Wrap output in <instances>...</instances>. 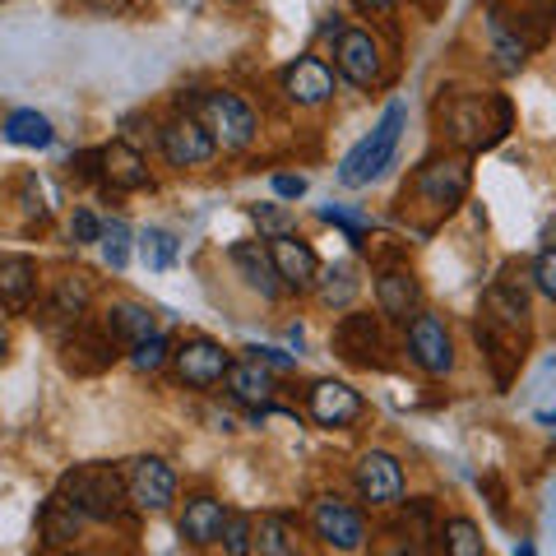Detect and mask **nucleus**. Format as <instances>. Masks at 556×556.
I'll list each match as a JSON object with an SVG mask.
<instances>
[{"label":"nucleus","mask_w":556,"mask_h":556,"mask_svg":"<svg viewBox=\"0 0 556 556\" xmlns=\"http://www.w3.org/2000/svg\"><path fill=\"white\" fill-rule=\"evenodd\" d=\"M404 130H408V102H399V98H394L390 108H386V116L376 121V130H371L367 139H357V144L343 153V163H339V186L357 190V186L376 181L380 172H386V167L394 163V153H399V139H404Z\"/></svg>","instance_id":"1"},{"label":"nucleus","mask_w":556,"mask_h":556,"mask_svg":"<svg viewBox=\"0 0 556 556\" xmlns=\"http://www.w3.org/2000/svg\"><path fill=\"white\" fill-rule=\"evenodd\" d=\"M61 496L75 506L84 519L93 525H112V519L126 515L130 496H126V473H116L112 464H84L70 468L61 478Z\"/></svg>","instance_id":"2"},{"label":"nucleus","mask_w":556,"mask_h":556,"mask_svg":"<svg viewBox=\"0 0 556 556\" xmlns=\"http://www.w3.org/2000/svg\"><path fill=\"white\" fill-rule=\"evenodd\" d=\"M445 130L464 149H492L510 130V102H486V98H455L445 108Z\"/></svg>","instance_id":"3"},{"label":"nucleus","mask_w":556,"mask_h":556,"mask_svg":"<svg viewBox=\"0 0 556 556\" xmlns=\"http://www.w3.org/2000/svg\"><path fill=\"white\" fill-rule=\"evenodd\" d=\"M195 116L204 121V130L214 135L218 149H232L237 153V149H247L251 139H255V112L237 93H223V89L200 93Z\"/></svg>","instance_id":"4"},{"label":"nucleus","mask_w":556,"mask_h":556,"mask_svg":"<svg viewBox=\"0 0 556 556\" xmlns=\"http://www.w3.org/2000/svg\"><path fill=\"white\" fill-rule=\"evenodd\" d=\"M311 529L325 547L334 552H362L367 547V519H362L357 506H348L339 496H320L316 506H311Z\"/></svg>","instance_id":"5"},{"label":"nucleus","mask_w":556,"mask_h":556,"mask_svg":"<svg viewBox=\"0 0 556 556\" xmlns=\"http://www.w3.org/2000/svg\"><path fill=\"white\" fill-rule=\"evenodd\" d=\"M126 496L135 510H167L172 501H177V473H172V464L159 459V455H139L126 464Z\"/></svg>","instance_id":"6"},{"label":"nucleus","mask_w":556,"mask_h":556,"mask_svg":"<svg viewBox=\"0 0 556 556\" xmlns=\"http://www.w3.org/2000/svg\"><path fill=\"white\" fill-rule=\"evenodd\" d=\"M408 357L427 376H450V367H455V343H450V329H445L441 316H431V311H413V320H408Z\"/></svg>","instance_id":"7"},{"label":"nucleus","mask_w":556,"mask_h":556,"mask_svg":"<svg viewBox=\"0 0 556 556\" xmlns=\"http://www.w3.org/2000/svg\"><path fill=\"white\" fill-rule=\"evenodd\" d=\"M159 144H163L172 167H204V163H214V153H218L214 135H208L204 121L190 116V112L167 121V126L159 130Z\"/></svg>","instance_id":"8"},{"label":"nucleus","mask_w":556,"mask_h":556,"mask_svg":"<svg viewBox=\"0 0 556 556\" xmlns=\"http://www.w3.org/2000/svg\"><path fill=\"white\" fill-rule=\"evenodd\" d=\"M468 181H473V172H468V159H437V163H427V167L413 177V190H417V195H422L431 208H437V214H450V208L464 204Z\"/></svg>","instance_id":"9"},{"label":"nucleus","mask_w":556,"mask_h":556,"mask_svg":"<svg viewBox=\"0 0 556 556\" xmlns=\"http://www.w3.org/2000/svg\"><path fill=\"white\" fill-rule=\"evenodd\" d=\"M232 357L223 353V348L214 339H186L177 353H172V371H177L181 386L190 390H214L223 376H228Z\"/></svg>","instance_id":"10"},{"label":"nucleus","mask_w":556,"mask_h":556,"mask_svg":"<svg viewBox=\"0 0 556 556\" xmlns=\"http://www.w3.org/2000/svg\"><path fill=\"white\" fill-rule=\"evenodd\" d=\"M353 478H357L362 501H371V506H399V501H404V464H399L390 450H367V455L357 459Z\"/></svg>","instance_id":"11"},{"label":"nucleus","mask_w":556,"mask_h":556,"mask_svg":"<svg viewBox=\"0 0 556 556\" xmlns=\"http://www.w3.org/2000/svg\"><path fill=\"white\" fill-rule=\"evenodd\" d=\"M334 353L343 362H353V367H386V357H380L386 343H380L376 316H367V311H348L334 329Z\"/></svg>","instance_id":"12"},{"label":"nucleus","mask_w":556,"mask_h":556,"mask_svg":"<svg viewBox=\"0 0 556 556\" xmlns=\"http://www.w3.org/2000/svg\"><path fill=\"white\" fill-rule=\"evenodd\" d=\"M334 65L348 84H357V89H371L380 79V47L367 28H343L339 42H334Z\"/></svg>","instance_id":"13"},{"label":"nucleus","mask_w":556,"mask_h":556,"mask_svg":"<svg viewBox=\"0 0 556 556\" xmlns=\"http://www.w3.org/2000/svg\"><path fill=\"white\" fill-rule=\"evenodd\" d=\"M269 260H274L278 283H283V288H292V292H311V288H316L320 260H316V251H311L306 241H298L292 232L269 237Z\"/></svg>","instance_id":"14"},{"label":"nucleus","mask_w":556,"mask_h":556,"mask_svg":"<svg viewBox=\"0 0 556 556\" xmlns=\"http://www.w3.org/2000/svg\"><path fill=\"white\" fill-rule=\"evenodd\" d=\"M283 93L298 108H320V102L334 98V70L320 56H298L292 65H283Z\"/></svg>","instance_id":"15"},{"label":"nucleus","mask_w":556,"mask_h":556,"mask_svg":"<svg viewBox=\"0 0 556 556\" xmlns=\"http://www.w3.org/2000/svg\"><path fill=\"white\" fill-rule=\"evenodd\" d=\"M362 394L353 386H343V380H320V386H311V417H316L320 427H353L362 417Z\"/></svg>","instance_id":"16"},{"label":"nucleus","mask_w":556,"mask_h":556,"mask_svg":"<svg viewBox=\"0 0 556 556\" xmlns=\"http://www.w3.org/2000/svg\"><path fill=\"white\" fill-rule=\"evenodd\" d=\"M473 334H478V343H482L486 362L496 367V380L506 386L510 371L519 367V357H525V329H510V325H496V320L482 316V320L473 325Z\"/></svg>","instance_id":"17"},{"label":"nucleus","mask_w":556,"mask_h":556,"mask_svg":"<svg viewBox=\"0 0 556 556\" xmlns=\"http://www.w3.org/2000/svg\"><path fill=\"white\" fill-rule=\"evenodd\" d=\"M223 525H228V506L214 496H195V501H186V510H181V538L190 547H214L218 538H223Z\"/></svg>","instance_id":"18"},{"label":"nucleus","mask_w":556,"mask_h":556,"mask_svg":"<svg viewBox=\"0 0 556 556\" xmlns=\"http://www.w3.org/2000/svg\"><path fill=\"white\" fill-rule=\"evenodd\" d=\"M376 302L386 311L390 320H413V311L422 306V288H417V278L408 269H386L376 278Z\"/></svg>","instance_id":"19"},{"label":"nucleus","mask_w":556,"mask_h":556,"mask_svg":"<svg viewBox=\"0 0 556 556\" xmlns=\"http://www.w3.org/2000/svg\"><path fill=\"white\" fill-rule=\"evenodd\" d=\"M482 316L496 320V325H510V329H529V292H525V283H515V278L492 283L486 288V298H482Z\"/></svg>","instance_id":"20"},{"label":"nucleus","mask_w":556,"mask_h":556,"mask_svg":"<svg viewBox=\"0 0 556 556\" xmlns=\"http://www.w3.org/2000/svg\"><path fill=\"white\" fill-rule=\"evenodd\" d=\"M65 362L75 371H102L116 362V339L108 329H75V339H65Z\"/></svg>","instance_id":"21"},{"label":"nucleus","mask_w":556,"mask_h":556,"mask_svg":"<svg viewBox=\"0 0 556 556\" xmlns=\"http://www.w3.org/2000/svg\"><path fill=\"white\" fill-rule=\"evenodd\" d=\"M223 380H228V390H232L237 404H251V408H265V404H269V394H274V376H269V367H265L260 357L232 362Z\"/></svg>","instance_id":"22"},{"label":"nucleus","mask_w":556,"mask_h":556,"mask_svg":"<svg viewBox=\"0 0 556 556\" xmlns=\"http://www.w3.org/2000/svg\"><path fill=\"white\" fill-rule=\"evenodd\" d=\"M232 265L241 269V278L260 292V298H278V269L269 260V247H260V241H241V247H232Z\"/></svg>","instance_id":"23"},{"label":"nucleus","mask_w":556,"mask_h":556,"mask_svg":"<svg viewBox=\"0 0 556 556\" xmlns=\"http://www.w3.org/2000/svg\"><path fill=\"white\" fill-rule=\"evenodd\" d=\"M38 292V265L28 255H0V306H28Z\"/></svg>","instance_id":"24"},{"label":"nucleus","mask_w":556,"mask_h":556,"mask_svg":"<svg viewBox=\"0 0 556 556\" xmlns=\"http://www.w3.org/2000/svg\"><path fill=\"white\" fill-rule=\"evenodd\" d=\"M98 163H102V177H108L116 190H144L149 186V167L130 144H108L98 153Z\"/></svg>","instance_id":"25"},{"label":"nucleus","mask_w":556,"mask_h":556,"mask_svg":"<svg viewBox=\"0 0 556 556\" xmlns=\"http://www.w3.org/2000/svg\"><path fill=\"white\" fill-rule=\"evenodd\" d=\"M102 329L116 339V343H139V339H149V334H159V325H153L149 316V306H139V302H116L108 306V316H102Z\"/></svg>","instance_id":"26"},{"label":"nucleus","mask_w":556,"mask_h":556,"mask_svg":"<svg viewBox=\"0 0 556 556\" xmlns=\"http://www.w3.org/2000/svg\"><path fill=\"white\" fill-rule=\"evenodd\" d=\"M486 33H492V65H496V75H519L533 47L519 38L510 24H501L492 10H486Z\"/></svg>","instance_id":"27"},{"label":"nucleus","mask_w":556,"mask_h":556,"mask_svg":"<svg viewBox=\"0 0 556 556\" xmlns=\"http://www.w3.org/2000/svg\"><path fill=\"white\" fill-rule=\"evenodd\" d=\"M5 139L10 144H20V149H47L51 139H56V130H51V121L42 112L20 108V112L5 116Z\"/></svg>","instance_id":"28"},{"label":"nucleus","mask_w":556,"mask_h":556,"mask_svg":"<svg viewBox=\"0 0 556 556\" xmlns=\"http://www.w3.org/2000/svg\"><path fill=\"white\" fill-rule=\"evenodd\" d=\"M79 525H84V515L70 506V501L56 492L47 501V510H42V538H47V547H65V543H75L79 538Z\"/></svg>","instance_id":"29"},{"label":"nucleus","mask_w":556,"mask_h":556,"mask_svg":"<svg viewBox=\"0 0 556 556\" xmlns=\"http://www.w3.org/2000/svg\"><path fill=\"white\" fill-rule=\"evenodd\" d=\"M251 552H260V556H292V552H298L292 525H288V519H278V515H265L255 525V533H251Z\"/></svg>","instance_id":"30"},{"label":"nucleus","mask_w":556,"mask_h":556,"mask_svg":"<svg viewBox=\"0 0 556 556\" xmlns=\"http://www.w3.org/2000/svg\"><path fill=\"white\" fill-rule=\"evenodd\" d=\"M84 311H89V278H84V274H65V278H56V292H51V316L79 320Z\"/></svg>","instance_id":"31"},{"label":"nucleus","mask_w":556,"mask_h":556,"mask_svg":"<svg viewBox=\"0 0 556 556\" xmlns=\"http://www.w3.org/2000/svg\"><path fill=\"white\" fill-rule=\"evenodd\" d=\"M316 292H320V306H348L357 298V274H353V265H339V269H325L320 278H316Z\"/></svg>","instance_id":"32"},{"label":"nucleus","mask_w":556,"mask_h":556,"mask_svg":"<svg viewBox=\"0 0 556 556\" xmlns=\"http://www.w3.org/2000/svg\"><path fill=\"white\" fill-rule=\"evenodd\" d=\"M441 538H445V552H450V556H482V533H478L473 519H464V515L445 519Z\"/></svg>","instance_id":"33"},{"label":"nucleus","mask_w":556,"mask_h":556,"mask_svg":"<svg viewBox=\"0 0 556 556\" xmlns=\"http://www.w3.org/2000/svg\"><path fill=\"white\" fill-rule=\"evenodd\" d=\"M139 255H144L149 269H167L172 260H177V237L163 228H144L139 232Z\"/></svg>","instance_id":"34"},{"label":"nucleus","mask_w":556,"mask_h":556,"mask_svg":"<svg viewBox=\"0 0 556 556\" xmlns=\"http://www.w3.org/2000/svg\"><path fill=\"white\" fill-rule=\"evenodd\" d=\"M98 247H102V260H108L112 269H126V265H130V228H126V223H121V218L102 223Z\"/></svg>","instance_id":"35"},{"label":"nucleus","mask_w":556,"mask_h":556,"mask_svg":"<svg viewBox=\"0 0 556 556\" xmlns=\"http://www.w3.org/2000/svg\"><path fill=\"white\" fill-rule=\"evenodd\" d=\"M172 362V348H167V339L163 334H149V339H139V343H130V367L135 371H163Z\"/></svg>","instance_id":"36"},{"label":"nucleus","mask_w":556,"mask_h":556,"mask_svg":"<svg viewBox=\"0 0 556 556\" xmlns=\"http://www.w3.org/2000/svg\"><path fill=\"white\" fill-rule=\"evenodd\" d=\"M320 218L325 223H334V228L353 241V247H362L367 241V232H371V223H367V214H357V208H343V204H325L320 208Z\"/></svg>","instance_id":"37"},{"label":"nucleus","mask_w":556,"mask_h":556,"mask_svg":"<svg viewBox=\"0 0 556 556\" xmlns=\"http://www.w3.org/2000/svg\"><path fill=\"white\" fill-rule=\"evenodd\" d=\"M251 533H255V519L251 515H228V525H223V552L228 556H241V552H251Z\"/></svg>","instance_id":"38"},{"label":"nucleus","mask_w":556,"mask_h":556,"mask_svg":"<svg viewBox=\"0 0 556 556\" xmlns=\"http://www.w3.org/2000/svg\"><path fill=\"white\" fill-rule=\"evenodd\" d=\"M533 288L543 292L547 302H556V247H543L533 260Z\"/></svg>","instance_id":"39"},{"label":"nucleus","mask_w":556,"mask_h":556,"mask_svg":"<svg viewBox=\"0 0 556 556\" xmlns=\"http://www.w3.org/2000/svg\"><path fill=\"white\" fill-rule=\"evenodd\" d=\"M70 237H75V247H98L102 223H98L93 208H75V218H70Z\"/></svg>","instance_id":"40"},{"label":"nucleus","mask_w":556,"mask_h":556,"mask_svg":"<svg viewBox=\"0 0 556 556\" xmlns=\"http://www.w3.org/2000/svg\"><path fill=\"white\" fill-rule=\"evenodd\" d=\"M251 218H255L269 237H278V232H288V228H292V218L283 214V208H265V204H255V208H251Z\"/></svg>","instance_id":"41"},{"label":"nucleus","mask_w":556,"mask_h":556,"mask_svg":"<svg viewBox=\"0 0 556 556\" xmlns=\"http://www.w3.org/2000/svg\"><path fill=\"white\" fill-rule=\"evenodd\" d=\"M274 195L278 200H302L306 195V177H274Z\"/></svg>","instance_id":"42"},{"label":"nucleus","mask_w":556,"mask_h":556,"mask_svg":"<svg viewBox=\"0 0 556 556\" xmlns=\"http://www.w3.org/2000/svg\"><path fill=\"white\" fill-rule=\"evenodd\" d=\"M251 357H260V362H265V367H278V371H288V367H292V357L274 353V348H251Z\"/></svg>","instance_id":"43"},{"label":"nucleus","mask_w":556,"mask_h":556,"mask_svg":"<svg viewBox=\"0 0 556 556\" xmlns=\"http://www.w3.org/2000/svg\"><path fill=\"white\" fill-rule=\"evenodd\" d=\"M357 5L367 10V14H394V5H399V0H357Z\"/></svg>","instance_id":"44"},{"label":"nucleus","mask_w":556,"mask_h":556,"mask_svg":"<svg viewBox=\"0 0 556 556\" xmlns=\"http://www.w3.org/2000/svg\"><path fill=\"white\" fill-rule=\"evenodd\" d=\"M5 353H10V334L0 329V362H5Z\"/></svg>","instance_id":"45"},{"label":"nucleus","mask_w":556,"mask_h":556,"mask_svg":"<svg viewBox=\"0 0 556 556\" xmlns=\"http://www.w3.org/2000/svg\"><path fill=\"white\" fill-rule=\"evenodd\" d=\"M552 422H556V417H552Z\"/></svg>","instance_id":"46"}]
</instances>
